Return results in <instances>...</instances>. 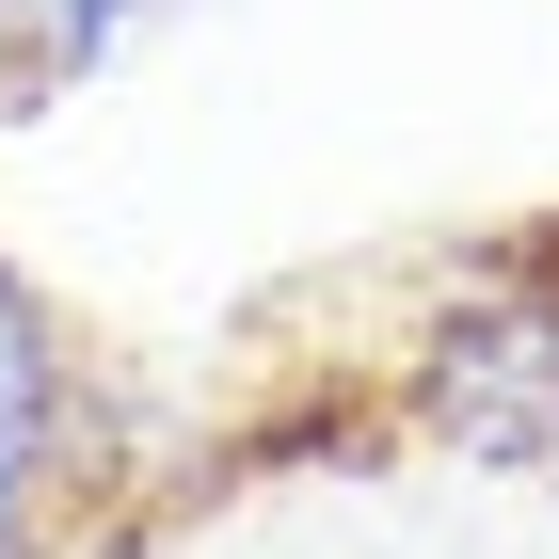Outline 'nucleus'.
I'll list each match as a JSON object with an SVG mask.
<instances>
[{
    "instance_id": "f257e3e1",
    "label": "nucleus",
    "mask_w": 559,
    "mask_h": 559,
    "mask_svg": "<svg viewBox=\"0 0 559 559\" xmlns=\"http://www.w3.org/2000/svg\"><path fill=\"white\" fill-rule=\"evenodd\" d=\"M416 400L479 464H559V257H479L416 352Z\"/></svg>"
},
{
    "instance_id": "f03ea898",
    "label": "nucleus",
    "mask_w": 559,
    "mask_h": 559,
    "mask_svg": "<svg viewBox=\"0 0 559 559\" xmlns=\"http://www.w3.org/2000/svg\"><path fill=\"white\" fill-rule=\"evenodd\" d=\"M64 416H81V384H64V336H48L33 272L0 257V559L33 544L48 479H64Z\"/></svg>"
},
{
    "instance_id": "7ed1b4c3",
    "label": "nucleus",
    "mask_w": 559,
    "mask_h": 559,
    "mask_svg": "<svg viewBox=\"0 0 559 559\" xmlns=\"http://www.w3.org/2000/svg\"><path fill=\"white\" fill-rule=\"evenodd\" d=\"M176 0H0V112H48V96H81L96 64L129 33H160Z\"/></svg>"
}]
</instances>
